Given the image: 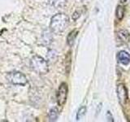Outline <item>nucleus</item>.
<instances>
[{
  "label": "nucleus",
  "mask_w": 130,
  "mask_h": 122,
  "mask_svg": "<svg viewBox=\"0 0 130 122\" xmlns=\"http://www.w3.org/2000/svg\"><path fill=\"white\" fill-rule=\"evenodd\" d=\"M69 24V18L63 13H58L51 18L50 28L55 34H60L63 32Z\"/></svg>",
  "instance_id": "f257e3e1"
},
{
  "label": "nucleus",
  "mask_w": 130,
  "mask_h": 122,
  "mask_svg": "<svg viewBox=\"0 0 130 122\" xmlns=\"http://www.w3.org/2000/svg\"><path fill=\"white\" fill-rule=\"evenodd\" d=\"M31 67L34 70L39 74H46L49 71L48 64L42 57L34 55L31 59Z\"/></svg>",
  "instance_id": "f03ea898"
},
{
  "label": "nucleus",
  "mask_w": 130,
  "mask_h": 122,
  "mask_svg": "<svg viewBox=\"0 0 130 122\" xmlns=\"http://www.w3.org/2000/svg\"><path fill=\"white\" fill-rule=\"evenodd\" d=\"M7 80L13 85H24L27 84V78L22 72H11L7 74Z\"/></svg>",
  "instance_id": "7ed1b4c3"
},
{
  "label": "nucleus",
  "mask_w": 130,
  "mask_h": 122,
  "mask_svg": "<svg viewBox=\"0 0 130 122\" xmlns=\"http://www.w3.org/2000/svg\"><path fill=\"white\" fill-rule=\"evenodd\" d=\"M68 96V85L66 83H62L57 92V103L59 106H63L66 103Z\"/></svg>",
  "instance_id": "20e7f679"
},
{
  "label": "nucleus",
  "mask_w": 130,
  "mask_h": 122,
  "mask_svg": "<svg viewBox=\"0 0 130 122\" xmlns=\"http://www.w3.org/2000/svg\"><path fill=\"white\" fill-rule=\"evenodd\" d=\"M117 95L120 103L122 105H125L128 101V90L124 84H120L117 87Z\"/></svg>",
  "instance_id": "39448f33"
},
{
  "label": "nucleus",
  "mask_w": 130,
  "mask_h": 122,
  "mask_svg": "<svg viewBox=\"0 0 130 122\" xmlns=\"http://www.w3.org/2000/svg\"><path fill=\"white\" fill-rule=\"evenodd\" d=\"M117 58H118V60H119L120 63L123 64L124 65L128 64L130 62V55L128 52H126L124 51H120L119 54H118Z\"/></svg>",
  "instance_id": "423d86ee"
},
{
  "label": "nucleus",
  "mask_w": 130,
  "mask_h": 122,
  "mask_svg": "<svg viewBox=\"0 0 130 122\" xmlns=\"http://www.w3.org/2000/svg\"><path fill=\"white\" fill-rule=\"evenodd\" d=\"M117 40L121 43H125L129 40V34L127 30H120L117 33Z\"/></svg>",
  "instance_id": "0eeeda50"
},
{
  "label": "nucleus",
  "mask_w": 130,
  "mask_h": 122,
  "mask_svg": "<svg viewBox=\"0 0 130 122\" xmlns=\"http://www.w3.org/2000/svg\"><path fill=\"white\" fill-rule=\"evenodd\" d=\"M42 42L44 45L46 46H48L52 42V40H53V37L51 34V32H50L49 30H46L43 32L42 34Z\"/></svg>",
  "instance_id": "6e6552de"
},
{
  "label": "nucleus",
  "mask_w": 130,
  "mask_h": 122,
  "mask_svg": "<svg viewBox=\"0 0 130 122\" xmlns=\"http://www.w3.org/2000/svg\"><path fill=\"white\" fill-rule=\"evenodd\" d=\"M66 0H49V3L55 8H63L66 5Z\"/></svg>",
  "instance_id": "1a4fd4ad"
},
{
  "label": "nucleus",
  "mask_w": 130,
  "mask_h": 122,
  "mask_svg": "<svg viewBox=\"0 0 130 122\" xmlns=\"http://www.w3.org/2000/svg\"><path fill=\"white\" fill-rule=\"evenodd\" d=\"M59 116V112H58V109L56 108H53L51 109L50 112H49V120L50 121H55L57 120Z\"/></svg>",
  "instance_id": "9d476101"
},
{
  "label": "nucleus",
  "mask_w": 130,
  "mask_h": 122,
  "mask_svg": "<svg viewBox=\"0 0 130 122\" xmlns=\"http://www.w3.org/2000/svg\"><path fill=\"white\" fill-rule=\"evenodd\" d=\"M77 33H78L77 31L73 30V31H72V32L70 33V34H68V38H67V41H68V44L70 47H72V45H73V43H74V41H75V39H76V38Z\"/></svg>",
  "instance_id": "9b49d317"
},
{
  "label": "nucleus",
  "mask_w": 130,
  "mask_h": 122,
  "mask_svg": "<svg viewBox=\"0 0 130 122\" xmlns=\"http://www.w3.org/2000/svg\"><path fill=\"white\" fill-rule=\"evenodd\" d=\"M116 17L119 20H121L124 17V7L122 6H118L116 8Z\"/></svg>",
  "instance_id": "f8f14e48"
},
{
  "label": "nucleus",
  "mask_w": 130,
  "mask_h": 122,
  "mask_svg": "<svg viewBox=\"0 0 130 122\" xmlns=\"http://www.w3.org/2000/svg\"><path fill=\"white\" fill-rule=\"evenodd\" d=\"M85 112H86V108H85V107H81L78 110V112H77V114H76V120H79L80 118L85 115Z\"/></svg>",
  "instance_id": "ddd939ff"
},
{
  "label": "nucleus",
  "mask_w": 130,
  "mask_h": 122,
  "mask_svg": "<svg viewBox=\"0 0 130 122\" xmlns=\"http://www.w3.org/2000/svg\"><path fill=\"white\" fill-rule=\"evenodd\" d=\"M80 17V15H79V13L77 11H76V12H74V14H73V16H72V18H73V20H77Z\"/></svg>",
  "instance_id": "4468645a"
},
{
  "label": "nucleus",
  "mask_w": 130,
  "mask_h": 122,
  "mask_svg": "<svg viewBox=\"0 0 130 122\" xmlns=\"http://www.w3.org/2000/svg\"><path fill=\"white\" fill-rule=\"evenodd\" d=\"M107 115H108V116H109V119H107V120H110V121H114L113 117H112V116H111V112H107Z\"/></svg>",
  "instance_id": "2eb2a0df"
},
{
  "label": "nucleus",
  "mask_w": 130,
  "mask_h": 122,
  "mask_svg": "<svg viewBox=\"0 0 130 122\" xmlns=\"http://www.w3.org/2000/svg\"><path fill=\"white\" fill-rule=\"evenodd\" d=\"M126 1V0H122V2H123V3H124Z\"/></svg>",
  "instance_id": "dca6fc26"
},
{
  "label": "nucleus",
  "mask_w": 130,
  "mask_h": 122,
  "mask_svg": "<svg viewBox=\"0 0 130 122\" xmlns=\"http://www.w3.org/2000/svg\"><path fill=\"white\" fill-rule=\"evenodd\" d=\"M128 41H129V42H128V43H129V47H130V39H129Z\"/></svg>",
  "instance_id": "f3484780"
}]
</instances>
